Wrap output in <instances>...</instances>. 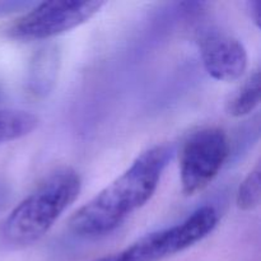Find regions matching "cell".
I'll return each mask as SVG.
<instances>
[{
	"mask_svg": "<svg viewBox=\"0 0 261 261\" xmlns=\"http://www.w3.org/2000/svg\"><path fill=\"white\" fill-rule=\"evenodd\" d=\"M172 153L168 144L143 152L124 173L73 214L69 228L81 237L105 236L115 231L150 200Z\"/></svg>",
	"mask_w": 261,
	"mask_h": 261,
	"instance_id": "6da1fadb",
	"label": "cell"
},
{
	"mask_svg": "<svg viewBox=\"0 0 261 261\" xmlns=\"http://www.w3.org/2000/svg\"><path fill=\"white\" fill-rule=\"evenodd\" d=\"M81 188V176L71 168L51 173L3 222V242L15 249L37 242L78 198Z\"/></svg>",
	"mask_w": 261,
	"mask_h": 261,
	"instance_id": "7a4b0ae2",
	"label": "cell"
},
{
	"mask_svg": "<svg viewBox=\"0 0 261 261\" xmlns=\"http://www.w3.org/2000/svg\"><path fill=\"white\" fill-rule=\"evenodd\" d=\"M218 221L219 214L214 206H201L180 224L142 237L126 250L114 255V261H161L205 239Z\"/></svg>",
	"mask_w": 261,
	"mask_h": 261,
	"instance_id": "3957f363",
	"label": "cell"
},
{
	"mask_svg": "<svg viewBox=\"0 0 261 261\" xmlns=\"http://www.w3.org/2000/svg\"><path fill=\"white\" fill-rule=\"evenodd\" d=\"M105 5V2H45L35 5L8 28L15 40L37 41L65 33L88 22Z\"/></svg>",
	"mask_w": 261,
	"mask_h": 261,
	"instance_id": "277c9868",
	"label": "cell"
},
{
	"mask_svg": "<svg viewBox=\"0 0 261 261\" xmlns=\"http://www.w3.org/2000/svg\"><path fill=\"white\" fill-rule=\"evenodd\" d=\"M229 140L218 127H205L193 133L180 155V176L185 195L204 190L222 170L229 155Z\"/></svg>",
	"mask_w": 261,
	"mask_h": 261,
	"instance_id": "5b68a950",
	"label": "cell"
},
{
	"mask_svg": "<svg viewBox=\"0 0 261 261\" xmlns=\"http://www.w3.org/2000/svg\"><path fill=\"white\" fill-rule=\"evenodd\" d=\"M201 59L206 71L221 82H234L247 68V53L240 40L219 28H208L199 37Z\"/></svg>",
	"mask_w": 261,
	"mask_h": 261,
	"instance_id": "8992f818",
	"label": "cell"
},
{
	"mask_svg": "<svg viewBox=\"0 0 261 261\" xmlns=\"http://www.w3.org/2000/svg\"><path fill=\"white\" fill-rule=\"evenodd\" d=\"M60 50L55 45H46L33 55L25 81V89L35 98H46L55 88L60 69Z\"/></svg>",
	"mask_w": 261,
	"mask_h": 261,
	"instance_id": "52a82bcc",
	"label": "cell"
},
{
	"mask_svg": "<svg viewBox=\"0 0 261 261\" xmlns=\"http://www.w3.org/2000/svg\"><path fill=\"white\" fill-rule=\"evenodd\" d=\"M38 126V117L27 111L0 110V144L27 137Z\"/></svg>",
	"mask_w": 261,
	"mask_h": 261,
	"instance_id": "ba28073f",
	"label": "cell"
},
{
	"mask_svg": "<svg viewBox=\"0 0 261 261\" xmlns=\"http://www.w3.org/2000/svg\"><path fill=\"white\" fill-rule=\"evenodd\" d=\"M260 103V71L255 70L227 102V112L233 117L251 114Z\"/></svg>",
	"mask_w": 261,
	"mask_h": 261,
	"instance_id": "9c48e42d",
	"label": "cell"
},
{
	"mask_svg": "<svg viewBox=\"0 0 261 261\" xmlns=\"http://www.w3.org/2000/svg\"><path fill=\"white\" fill-rule=\"evenodd\" d=\"M261 199V171L257 165L246 176L237 191V205L241 211H252L260 204Z\"/></svg>",
	"mask_w": 261,
	"mask_h": 261,
	"instance_id": "30bf717a",
	"label": "cell"
},
{
	"mask_svg": "<svg viewBox=\"0 0 261 261\" xmlns=\"http://www.w3.org/2000/svg\"><path fill=\"white\" fill-rule=\"evenodd\" d=\"M249 9H250V15L254 19L255 24L257 27H260L261 23V2L260 0H252L251 3L249 4Z\"/></svg>",
	"mask_w": 261,
	"mask_h": 261,
	"instance_id": "8fae6325",
	"label": "cell"
},
{
	"mask_svg": "<svg viewBox=\"0 0 261 261\" xmlns=\"http://www.w3.org/2000/svg\"><path fill=\"white\" fill-rule=\"evenodd\" d=\"M96 261H114V255H111V256H105L102 257V259H98Z\"/></svg>",
	"mask_w": 261,
	"mask_h": 261,
	"instance_id": "7c38bea8",
	"label": "cell"
}]
</instances>
